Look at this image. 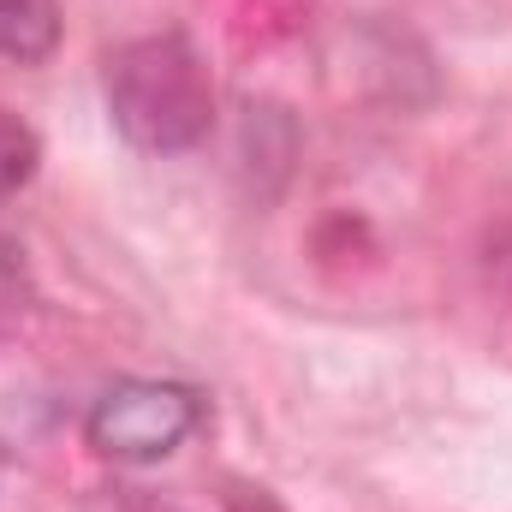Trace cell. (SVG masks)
<instances>
[{
	"mask_svg": "<svg viewBox=\"0 0 512 512\" xmlns=\"http://www.w3.org/2000/svg\"><path fill=\"white\" fill-rule=\"evenodd\" d=\"M36 161H42V143H36V131L24 126L12 108H0V197L24 191V185L36 179Z\"/></svg>",
	"mask_w": 512,
	"mask_h": 512,
	"instance_id": "obj_4",
	"label": "cell"
},
{
	"mask_svg": "<svg viewBox=\"0 0 512 512\" xmlns=\"http://www.w3.org/2000/svg\"><path fill=\"white\" fill-rule=\"evenodd\" d=\"M60 48V0H0V66H42Z\"/></svg>",
	"mask_w": 512,
	"mask_h": 512,
	"instance_id": "obj_3",
	"label": "cell"
},
{
	"mask_svg": "<svg viewBox=\"0 0 512 512\" xmlns=\"http://www.w3.org/2000/svg\"><path fill=\"white\" fill-rule=\"evenodd\" d=\"M203 423V399L179 382H120L90 411V447L120 465H155L179 453Z\"/></svg>",
	"mask_w": 512,
	"mask_h": 512,
	"instance_id": "obj_2",
	"label": "cell"
},
{
	"mask_svg": "<svg viewBox=\"0 0 512 512\" xmlns=\"http://www.w3.org/2000/svg\"><path fill=\"white\" fill-rule=\"evenodd\" d=\"M227 512H280V501L268 489H233L227 495Z\"/></svg>",
	"mask_w": 512,
	"mask_h": 512,
	"instance_id": "obj_5",
	"label": "cell"
},
{
	"mask_svg": "<svg viewBox=\"0 0 512 512\" xmlns=\"http://www.w3.org/2000/svg\"><path fill=\"white\" fill-rule=\"evenodd\" d=\"M108 114L126 143L149 155L197 149L215 126V84L191 36L161 30L114 48L108 60Z\"/></svg>",
	"mask_w": 512,
	"mask_h": 512,
	"instance_id": "obj_1",
	"label": "cell"
}]
</instances>
